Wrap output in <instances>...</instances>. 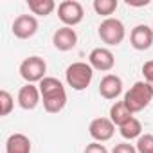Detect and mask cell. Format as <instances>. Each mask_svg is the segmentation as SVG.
<instances>
[{
    "mask_svg": "<svg viewBox=\"0 0 153 153\" xmlns=\"http://www.w3.org/2000/svg\"><path fill=\"white\" fill-rule=\"evenodd\" d=\"M6 153H31V139L24 133H13L6 140Z\"/></svg>",
    "mask_w": 153,
    "mask_h": 153,
    "instance_id": "obj_14",
    "label": "cell"
},
{
    "mask_svg": "<svg viewBox=\"0 0 153 153\" xmlns=\"http://www.w3.org/2000/svg\"><path fill=\"white\" fill-rule=\"evenodd\" d=\"M29 11L36 16H49L56 9L54 0H27Z\"/></svg>",
    "mask_w": 153,
    "mask_h": 153,
    "instance_id": "obj_17",
    "label": "cell"
},
{
    "mask_svg": "<svg viewBox=\"0 0 153 153\" xmlns=\"http://www.w3.org/2000/svg\"><path fill=\"white\" fill-rule=\"evenodd\" d=\"M88 63L94 70L99 72H110L115 67V56L106 47H96L88 54Z\"/></svg>",
    "mask_w": 153,
    "mask_h": 153,
    "instance_id": "obj_8",
    "label": "cell"
},
{
    "mask_svg": "<svg viewBox=\"0 0 153 153\" xmlns=\"http://www.w3.org/2000/svg\"><path fill=\"white\" fill-rule=\"evenodd\" d=\"M11 31L18 40H29L38 33V20L34 15H18L11 25Z\"/></svg>",
    "mask_w": 153,
    "mask_h": 153,
    "instance_id": "obj_7",
    "label": "cell"
},
{
    "mask_svg": "<svg viewBox=\"0 0 153 153\" xmlns=\"http://www.w3.org/2000/svg\"><path fill=\"white\" fill-rule=\"evenodd\" d=\"M153 99V90L146 81H137L133 83V87H130V90L124 94V105L130 108L131 114L142 112Z\"/></svg>",
    "mask_w": 153,
    "mask_h": 153,
    "instance_id": "obj_3",
    "label": "cell"
},
{
    "mask_svg": "<svg viewBox=\"0 0 153 153\" xmlns=\"http://www.w3.org/2000/svg\"><path fill=\"white\" fill-rule=\"evenodd\" d=\"M130 43L135 51H148L153 45V29L146 24H139L130 33Z\"/></svg>",
    "mask_w": 153,
    "mask_h": 153,
    "instance_id": "obj_10",
    "label": "cell"
},
{
    "mask_svg": "<svg viewBox=\"0 0 153 153\" xmlns=\"http://www.w3.org/2000/svg\"><path fill=\"white\" fill-rule=\"evenodd\" d=\"M88 133L94 139V142H106L115 133V124L110 121V117H96L88 124Z\"/></svg>",
    "mask_w": 153,
    "mask_h": 153,
    "instance_id": "obj_9",
    "label": "cell"
},
{
    "mask_svg": "<svg viewBox=\"0 0 153 153\" xmlns=\"http://www.w3.org/2000/svg\"><path fill=\"white\" fill-rule=\"evenodd\" d=\"M16 101H18V106L22 110H34L40 101H42V94H40V88L33 83H25L20 90H18V96H16Z\"/></svg>",
    "mask_w": 153,
    "mask_h": 153,
    "instance_id": "obj_11",
    "label": "cell"
},
{
    "mask_svg": "<svg viewBox=\"0 0 153 153\" xmlns=\"http://www.w3.org/2000/svg\"><path fill=\"white\" fill-rule=\"evenodd\" d=\"M97 34L101 38L103 43L110 45V47H117L123 43L124 36H126V29H124V24L119 20V18H105L99 27H97Z\"/></svg>",
    "mask_w": 153,
    "mask_h": 153,
    "instance_id": "obj_4",
    "label": "cell"
},
{
    "mask_svg": "<svg viewBox=\"0 0 153 153\" xmlns=\"http://www.w3.org/2000/svg\"><path fill=\"white\" fill-rule=\"evenodd\" d=\"M142 76H144V81L151 87V90H153V59H149V61H144V65H142Z\"/></svg>",
    "mask_w": 153,
    "mask_h": 153,
    "instance_id": "obj_21",
    "label": "cell"
},
{
    "mask_svg": "<svg viewBox=\"0 0 153 153\" xmlns=\"http://www.w3.org/2000/svg\"><path fill=\"white\" fill-rule=\"evenodd\" d=\"M149 4V0H140V2H135V0H126V6L130 7H144Z\"/></svg>",
    "mask_w": 153,
    "mask_h": 153,
    "instance_id": "obj_24",
    "label": "cell"
},
{
    "mask_svg": "<svg viewBox=\"0 0 153 153\" xmlns=\"http://www.w3.org/2000/svg\"><path fill=\"white\" fill-rule=\"evenodd\" d=\"M99 94L101 97L114 101L123 94V79L115 74H106L105 78L99 81Z\"/></svg>",
    "mask_w": 153,
    "mask_h": 153,
    "instance_id": "obj_13",
    "label": "cell"
},
{
    "mask_svg": "<svg viewBox=\"0 0 153 153\" xmlns=\"http://www.w3.org/2000/svg\"><path fill=\"white\" fill-rule=\"evenodd\" d=\"M13 108H15V99H13V96H11L7 90H2V92H0V115H2V117L9 115V114L13 112Z\"/></svg>",
    "mask_w": 153,
    "mask_h": 153,
    "instance_id": "obj_19",
    "label": "cell"
},
{
    "mask_svg": "<svg viewBox=\"0 0 153 153\" xmlns=\"http://www.w3.org/2000/svg\"><path fill=\"white\" fill-rule=\"evenodd\" d=\"M92 78H94V68L90 67V63H85V61H74L65 70V81L76 92L88 88V85L92 83Z\"/></svg>",
    "mask_w": 153,
    "mask_h": 153,
    "instance_id": "obj_2",
    "label": "cell"
},
{
    "mask_svg": "<svg viewBox=\"0 0 153 153\" xmlns=\"http://www.w3.org/2000/svg\"><path fill=\"white\" fill-rule=\"evenodd\" d=\"M133 117V114L130 112V108L124 105V101H115L110 106V121L115 126H123L124 123H128Z\"/></svg>",
    "mask_w": 153,
    "mask_h": 153,
    "instance_id": "obj_15",
    "label": "cell"
},
{
    "mask_svg": "<svg viewBox=\"0 0 153 153\" xmlns=\"http://www.w3.org/2000/svg\"><path fill=\"white\" fill-rule=\"evenodd\" d=\"M137 153H153V135L151 133H144L137 139Z\"/></svg>",
    "mask_w": 153,
    "mask_h": 153,
    "instance_id": "obj_20",
    "label": "cell"
},
{
    "mask_svg": "<svg viewBox=\"0 0 153 153\" xmlns=\"http://www.w3.org/2000/svg\"><path fill=\"white\" fill-rule=\"evenodd\" d=\"M83 153H108V149L101 142H90V144H87Z\"/></svg>",
    "mask_w": 153,
    "mask_h": 153,
    "instance_id": "obj_23",
    "label": "cell"
},
{
    "mask_svg": "<svg viewBox=\"0 0 153 153\" xmlns=\"http://www.w3.org/2000/svg\"><path fill=\"white\" fill-rule=\"evenodd\" d=\"M40 94H42V103L45 112L49 114H59L65 105H67V90L63 87V83L58 78H43L38 85Z\"/></svg>",
    "mask_w": 153,
    "mask_h": 153,
    "instance_id": "obj_1",
    "label": "cell"
},
{
    "mask_svg": "<svg viewBox=\"0 0 153 153\" xmlns=\"http://www.w3.org/2000/svg\"><path fill=\"white\" fill-rule=\"evenodd\" d=\"M58 18L65 27H74L83 22L85 18V9L79 2L76 0H63L58 6Z\"/></svg>",
    "mask_w": 153,
    "mask_h": 153,
    "instance_id": "obj_6",
    "label": "cell"
},
{
    "mask_svg": "<svg viewBox=\"0 0 153 153\" xmlns=\"http://www.w3.org/2000/svg\"><path fill=\"white\" fill-rule=\"evenodd\" d=\"M112 153H137V148L130 142H119L114 146Z\"/></svg>",
    "mask_w": 153,
    "mask_h": 153,
    "instance_id": "obj_22",
    "label": "cell"
},
{
    "mask_svg": "<svg viewBox=\"0 0 153 153\" xmlns=\"http://www.w3.org/2000/svg\"><path fill=\"white\" fill-rule=\"evenodd\" d=\"M52 43L58 51L61 52H67V51H72L78 43V33H76L72 27H59L54 31L52 34Z\"/></svg>",
    "mask_w": 153,
    "mask_h": 153,
    "instance_id": "obj_12",
    "label": "cell"
},
{
    "mask_svg": "<svg viewBox=\"0 0 153 153\" xmlns=\"http://www.w3.org/2000/svg\"><path fill=\"white\" fill-rule=\"evenodd\" d=\"M119 133L123 139L126 140H133V139H139L142 135V124L137 117H131L128 123H124L123 126H119Z\"/></svg>",
    "mask_w": 153,
    "mask_h": 153,
    "instance_id": "obj_16",
    "label": "cell"
},
{
    "mask_svg": "<svg viewBox=\"0 0 153 153\" xmlns=\"http://www.w3.org/2000/svg\"><path fill=\"white\" fill-rule=\"evenodd\" d=\"M117 6H119L117 0H94V2H92L94 11L97 15H101V16H106V18H110V15L115 13Z\"/></svg>",
    "mask_w": 153,
    "mask_h": 153,
    "instance_id": "obj_18",
    "label": "cell"
},
{
    "mask_svg": "<svg viewBox=\"0 0 153 153\" xmlns=\"http://www.w3.org/2000/svg\"><path fill=\"white\" fill-rule=\"evenodd\" d=\"M20 76L27 81V83H40L43 78H47L45 72H47V63L43 58L40 56H29L25 58L22 63H20V68H18Z\"/></svg>",
    "mask_w": 153,
    "mask_h": 153,
    "instance_id": "obj_5",
    "label": "cell"
}]
</instances>
